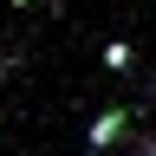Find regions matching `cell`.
I'll return each instance as SVG.
<instances>
[{
  "label": "cell",
  "instance_id": "obj_1",
  "mask_svg": "<svg viewBox=\"0 0 156 156\" xmlns=\"http://www.w3.org/2000/svg\"><path fill=\"white\" fill-rule=\"evenodd\" d=\"M124 136H130V104H111V111H98V117H91L85 143L104 156V150H117V143H124Z\"/></svg>",
  "mask_w": 156,
  "mask_h": 156
},
{
  "label": "cell",
  "instance_id": "obj_3",
  "mask_svg": "<svg viewBox=\"0 0 156 156\" xmlns=\"http://www.w3.org/2000/svg\"><path fill=\"white\" fill-rule=\"evenodd\" d=\"M124 143H130L124 156H156V136H124Z\"/></svg>",
  "mask_w": 156,
  "mask_h": 156
},
{
  "label": "cell",
  "instance_id": "obj_2",
  "mask_svg": "<svg viewBox=\"0 0 156 156\" xmlns=\"http://www.w3.org/2000/svg\"><path fill=\"white\" fill-rule=\"evenodd\" d=\"M104 65H111V72H124V65H130V46H124V39H111V46H104Z\"/></svg>",
  "mask_w": 156,
  "mask_h": 156
},
{
  "label": "cell",
  "instance_id": "obj_4",
  "mask_svg": "<svg viewBox=\"0 0 156 156\" xmlns=\"http://www.w3.org/2000/svg\"><path fill=\"white\" fill-rule=\"evenodd\" d=\"M13 7H26V0H13Z\"/></svg>",
  "mask_w": 156,
  "mask_h": 156
}]
</instances>
